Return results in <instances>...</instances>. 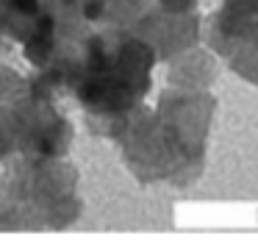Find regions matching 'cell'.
<instances>
[{"instance_id":"8992f818","label":"cell","mask_w":258,"mask_h":250,"mask_svg":"<svg viewBox=\"0 0 258 250\" xmlns=\"http://www.w3.org/2000/svg\"><path fill=\"white\" fill-rule=\"evenodd\" d=\"M14 9H20L23 14H36V0H12Z\"/></svg>"},{"instance_id":"5b68a950","label":"cell","mask_w":258,"mask_h":250,"mask_svg":"<svg viewBox=\"0 0 258 250\" xmlns=\"http://www.w3.org/2000/svg\"><path fill=\"white\" fill-rule=\"evenodd\" d=\"M219 72V56L206 44L183 50L180 56L169 59V86L183 89H211Z\"/></svg>"},{"instance_id":"277c9868","label":"cell","mask_w":258,"mask_h":250,"mask_svg":"<svg viewBox=\"0 0 258 250\" xmlns=\"http://www.w3.org/2000/svg\"><path fill=\"white\" fill-rule=\"evenodd\" d=\"M203 11L197 0H153L150 11L142 17L139 33L153 44L158 61H169L183 50L203 44Z\"/></svg>"},{"instance_id":"3957f363","label":"cell","mask_w":258,"mask_h":250,"mask_svg":"<svg viewBox=\"0 0 258 250\" xmlns=\"http://www.w3.org/2000/svg\"><path fill=\"white\" fill-rule=\"evenodd\" d=\"M203 44L233 75L258 86V0H219L203 22Z\"/></svg>"},{"instance_id":"7a4b0ae2","label":"cell","mask_w":258,"mask_h":250,"mask_svg":"<svg viewBox=\"0 0 258 250\" xmlns=\"http://www.w3.org/2000/svg\"><path fill=\"white\" fill-rule=\"evenodd\" d=\"M158 56L142 36H122L106 44V39H92L86 50V81L78 86V97L89 109L106 114H136L153 86V67Z\"/></svg>"},{"instance_id":"6da1fadb","label":"cell","mask_w":258,"mask_h":250,"mask_svg":"<svg viewBox=\"0 0 258 250\" xmlns=\"http://www.w3.org/2000/svg\"><path fill=\"white\" fill-rule=\"evenodd\" d=\"M217 97L211 89L169 86L139 114L128 144V161L145 183L186 189L206 172L208 133Z\"/></svg>"}]
</instances>
